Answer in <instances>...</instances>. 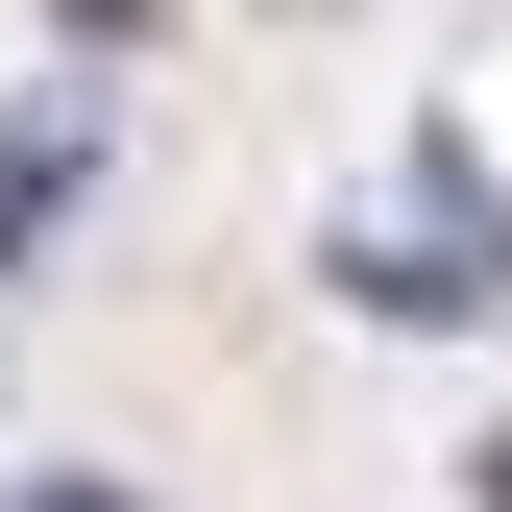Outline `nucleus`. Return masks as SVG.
Wrapping results in <instances>:
<instances>
[{
	"label": "nucleus",
	"instance_id": "1",
	"mask_svg": "<svg viewBox=\"0 0 512 512\" xmlns=\"http://www.w3.org/2000/svg\"><path fill=\"white\" fill-rule=\"evenodd\" d=\"M74 196H98V122H74V98H25V122H0V269H25Z\"/></svg>",
	"mask_w": 512,
	"mask_h": 512
},
{
	"label": "nucleus",
	"instance_id": "2",
	"mask_svg": "<svg viewBox=\"0 0 512 512\" xmlns=\"http://www.w3.org/2000/svg\"><path fill=\"white\" fill-rule=\"evenodd\" d=\"M25 512H122V488H25Z\"/></svg>",
	"mask_w": 512,
	"mask_h": 512
}]
</instances>
